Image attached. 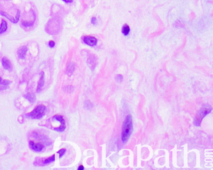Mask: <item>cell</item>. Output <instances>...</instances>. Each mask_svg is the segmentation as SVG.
Returning a JSON list of instances; mask_svg holds the SVG:
<instances>
[{
	"mask_svg": "<svg viewBox=\"0 0 213 170\" xmlns=\"http://www.w3.org/2000/svg\"><path fill=\"white\" fill-rule=\"evenodd\" d=\"M52 120L53 121H56L58 122L60 124V126L59 127H57V128H55L54 130L55 131H57V132H63L66 129V123H65V121L63 117V116L62 115H55Z\"/></svg>",
	"mask_w": 213,
	"mask_h": 170,
	"instance_id": "cell-4",
	"label": "cell"
},
{
	"mask_svg": "<svg viewBox=\"0 0 213 170\" xmlns=\"http://www.w3.org/2000/svg\"><path fill=\"white\" fill-rule=\"evenodd\" d=\"M40 78L38 83V87H37V92L39 93L40 91H41L42 87L44 86V83H45V73L43 72H42L41 74H40Z\"/></svg>",
	"mask_w": 213,
	"mask_h": 170,
	"instance_id": "cell-8",
	"label": "cell"
},
{
	"mask_svg": "<svg viewBox=\"0 0 213 170\" xmlns=\"http://www.w3.org/2000/svg\"><path fill=\"white\" fill-rule=\"evenodd\" d=\"M212 110V108L210 107H202L198 112L196 116L195 120V124L196 126H199L201 123L202 119H204L205 116L209 113Z\"/></svg>",
	"mask_w": 213,
	"mask_h": 170,
	"instance_id": "cell-3",
	"label": "cell"
},
{
	"mask_svg": "<svg viewBox=\"0 0 213 170\" xmlns=\"http://www.w3.org/2000/svg\"><path fill=\"white\" fill-rule=\"evenodd\" d=\"M78 169H79V170H83V169H84V166H83V165H80V166H79V168H78Z\"/></svg>",
	"mask_w": 213,
	"mask_h": 170,
	"instance_id": "cell-24",
	"label": "cell"
},
{
	"mask_svg": "<svg viewBox=\"0 0 213 170\" xmlns=\"http://www.w3.org/2000/svg\"><path fill=\"white\" fill-rule=\"evenodd\" d=\"M91 23H92L93 25H96L97 19H96V18L95 17H93L92 18H91Z\"/></svg>",
	"mask_w": 213,
	"mask_h": 170,
	"instance_id": "cell-22",
	"label": "cell"
},
{
	"mask_svg": "<svg viewBox=\"0 0 213 170\" xmlns=\"http://www.w3.org/2000/svg\"><path fill=\"white\" fill-rule=\"evenodd\" d=\"M8 86H5V85L3 84V83H2L1 84H0V90H6V89H8Z\"/></svg>",
	"mask_w": 213,
	"mask_h": 170,
	"instance_id": "cell-20",
	"label": "cell"
},
{
	"mask_svg": "<svg viewBox=\"0 0 213 170\" xmlns=\"http://www.w3.org/2000/svg\"><path fill=\"white\" fill-rule=\"evenodd\" d=\"M55 160V155H53V156H50L48 158H42V164L43 165H45L52 163V162H54Z\"/></svg>",
	"mask_w": 213,
	"mask_h": 170,
	"instance_id": "cell-12",
	"label": "cell"
},
{
	"mask_svg": "<svg viewBox=\"0 0 213 170\" xmlns=\"http://www.w3.org/2000/svg\"><path fill=\"white\" fill-rule=\"evenodd\" d=\"M83 42L85 43L90 46H94L96 45L98 40L97 39L92 36H85L83 37Z\"/></svg>",
	"mask_w": 213,
	"mask_h": 170,
	"instance_id": "cell-6",
	"label": "cell"
},
{
	"mask_svg": "<svg viewBox=\"0 0 213 170\" xmlns=\"http://www.w3.org/2000/svg\"><path fill=\"white\" fill-rule=\"evenodd\" d=\"M63 2H65V3H72L73 0H63Z\"/></svg>",
	"mask_w": 213,
	"mask_h": 170,
	"instance_id": "cell-23",
	"label": "cell"
},
{
	"mask_svg": "<svg viewBox=\"0 0 213 170\" xmlns=\"http://www.w3.org/2000/svg\"><path fill=\"white\" fill-rule=\"evenodd\" d=\"M65 152H66V149H65V148H62V149H61L58 152H57V153L59 155V158H62Z\"/></svg>",
	"mask_w": 213,
	"mask_h": 170,
	"instance_id": "cell-18",
	"label": "cell"
},
{
	"mask_svg": "<svg viewBox=\"0 0 213 170\" xmlns=\"http://www.w3.org/2000/svg\"><path fill=\"white\" fill-rule=\"evenodd\" d=\"M29 147L32 150L36 152L42 151L44 148V145L41 143H35L33 141L29 142Z\"/></svg>",
	"mask_w": 213,
	"mask_h": 170,
	"instance_id": "cell-7",
	"label": "cell"
},
{
	"mask_svg": "<svg viewBox=\"0 0 213 170\" xmlns=\"http://www.w3.org/2000/svg\"><path fill=\"white\" fill-rule=\"evenodd\" d=\"M48 44H49V46L50 47H54L55 46V42L53 41H50L49 42Z\"/></svg>",
	"mask_w": 213,
	"mask_h": 170,
	"instance_id": "cell-21",
	"label": "cell"
},
{
	"mask_svg": "<svg viewBox=\"0 0 213 170\" xmlns=\"http://www.w3.org/2000/svg\"><path fill=\"white\" fill-rule=\"evenodd\" d=\"M115 80L117 81V82H121L123 80V77L122 75H121V74H118V75H117L115 77Z\"/></svg>",
	"mask_w": 213,
	"mask_h": 170,
	"instance_id": "cell-19",
	"label": "cell"
},
{
	"mask_svg": "<svg viewBox=\"0 0 213 170\" xmlns=\"http://www.w3.org/2000/svg\"><path fill=\"white\" fill-rule=\"evenodd\" d=\"M75 64L73 62H70L68 67H67V69H66V74L69 76H71L72 75V74L73 73L74 70H75Z\"/></svg>",
	"mask_w": 213,
	"mask_h": 170,
	"instance_id": "cell-11",
	"label": "cell"
},
{
	"mask_svg": "<svg viewBox=\"0 0 213 170\" xmlns=\"http://www.w3.org/2000/svg\"><path fill=\"white\" fill-rule=\"evenodd\" d=\"M2 81H3V80H2V78L1 77H0V84H1V83H2Z\"/></svg>",
	"mask_w": 213,
	"mask_h": 170,
	"instance_id": "cell-25",
	"label": "cell"
},
{
	"mask_svg": "<svg viewBox=\"0 0 213 170\" xmlns=\"http://www.w3.org/2000/svg\"><path fill=\"white\" fill-rule=\"evenodd\" d=\"M129 32H130V28H129V25H128L126 24L122 28V33L125 36H128L129 34Z\"/></svg>",
	"mask_w": 213,
	"mask_h": 170,
	"instance_id": "cell-15",
	"label": "cell"
},
{
	"mask_svg": "<svg viewBox=\"0 0 213 170\" xmlns=\"http://www.w3.org/2000/svg\"><path fill=\"white\" fill-rule=\"evenodd\" d=\"M8 25L4 19H2V22L0 25V34H3L7 30Z\"/></svg>",
	"mask_w": 213,
	"mask_h": 170,
	"instance_id": "cell-13",
	"label": "cell"
},
{
	"mask_svg": "<svg viewBox=\"0 0 213 170\" xmlns=\"http://www.w3.org/2000/svg\"><path fill=\"white\" fill-rule=\"evenodd\" d=\"M2 65L6 70L9 71L12 70V64L10 62L9 60L6 57H3L2 59Z\"/></svg>",
	"mask_w": 213,
	"mask_h": 170,
	"instance_id": "cell-10",
	"label": "cell"
},
{
	"mask_svg": "<svg viewBox=\"0 0 213 170\" xmlns=\"http://www.w3.org/2000/svg\"><path fill=\"white\" fill-rule=\"evenodd\" d=\"M133 126L132 117L131 115H129L126 117L123 126V131L122 134H121V139H122L123 142L125 143L128 141L132 133V132H133Z\"/></svg>",
	"mask_w": 213,
	"mask_h": 170,
	"instance_id": "cell-1",
	"label": "cell"
},
{
	"mask_svg": "<svg viewBox=\"0 0 213 170\" xmlns=\"http://www.w3.org/2000/svg\"><path fill=\"white\" fill-rule=\"evenodd\" d=\"M28 51V48L26 46H23L20 49H19L18 51V55L19 57L22 59H25L26 57V54Z\"/></svg>",
	"mask_w": 213,
	"mask_h": 170,
	"instance_id": "cell-9",
	"label": "cell"
},
{
	"mask_svg": "<svg viewBox=\"0 0 213 170\" xmlns=\"http://www.w3.org/2000/svg\"><path fill=\"white\" fill-rule=\"evenodd\" d=\"M46 112V108L44 105H39L30 113L26 115L28 118L32 119H40L45 115Z\"/></svg>",
	"mask_w": 213,
	"mask_h": 170,
	"instance_id": "cell-2",
	"label": "cell"
},
{
	"mask_svg": "<svg viewBox=\"0 0 213 170\" xmlns=\"http://www.w3.org/2000/svg\"><path fill=\"white\" fill-rule=\"evenodd\" d=\"M89 61V64L90 66H92L93 67V66H96V59H94V56H91V58L89 59L88 60Z\"/></svg>",
	"mask_w": 213,
	"mask_h": 170,
	"instance_id": "cell-17",
	"label": "cell"
},
{
	"mask_svg": "<svg viewBox=\"0 0 213 170\" xmlns=\"http://www.w3.org/2000/svg\"><path fill=\"white\" fill-rule=\"evenodd\" d=\"M0 15L6 17L7 19H8L10 21H11V22H12L13 23H15V24H16L18 22L19 19V17H20V12H19V10H18L17 14H16L15 18H13L12 16L8 15L7 13H6L5 11H0Z\"/></svg>",
	"mask_w": 213,
	"mask_h": 170,
	"instance_id": "cell-5",
	"label": "cell"
},
{
	"mask_svg": "<svg viewBox=\"0 0 213 170\" xmlns=\"http://www.w3.org/2000/svg\"><path fill=\"white\" fill-rule=\"evenodd\" d=\"M24 97L29 102H34L35 101V95L33 94V93H28V94H26L25 95H24Z\"/></svg>",
	"mask_w": 213,
	"mask_h": 170,
	"instance_id": "cell-14",
	"label": "cell"
},
{
	"mask_svg": "<svg viewBox=\"0 0 213 170\" xmlns=\"http://www.w3.org/2000/svg\"><path fill=\"white\" fill-rule=\"evenodd\" d=\"M35 19H34L33 21H23L22 22V25L24 26H26V27H29V26H32L34 23H35Z\"/></svg>",
	"mask_w": 213,
	"mask_h": 170,
	"instance_id": "cell-16",
	"label": "cell"
}]
</instances>
